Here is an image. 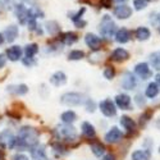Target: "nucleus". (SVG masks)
I'll return each instance as SVG.
<instances>
[{
	"mask_svg": "<svg viewBox=\"0 0 160 160\" xmlns=\"http://www.w3.org/2000/svg\"><path fill=\"white\" fill-rule=\"evenodd\" d=\"M16 143L21 148H28L37 143V132L33 128L30 127H23L19 131V136Z\"/></svg>",
	"mask_w": 160,
	"mask_h": 160,
	"instance_id": "obj_1",
	"label": "nucleus"
},
{
	"mask_svg": "<svg viewBox=\"0 0 160 160\" xmlns=\"http://www.w3.org/2000/svg\"><path fill=\"white\" fill-rule=\"evenodd\" d=\"M117 31V26L114 23V21L112 19L110 16H104L102 19H101V23H100V32L104 37H108L110 38Z\"/></svg>",
	"mask_w": 160,
	"mask_h": 160,
	"instance_id": "obj_2",
	"label": "nucleus"
},
{
	"mask_svg": "<svg viewBox=\"0 0 160 160\" xmlns=\"http://www.w3.org/2000/svg\"><path fill=\"white\" fill-rule=\"evenodd\" d=\"M83 95L78 94V92H67L60 98V102L67 106H78L83 104Z\"/></svg>",
	"mask_w": 160,
	"mask_h": 160,
	"instance_id": "obj_3",
	"label": "nucleus"
},
{
	"mask_svg": "<svg viewBox=\"0 0 160 160\" xmlns=\"http://www.w3.org/2000/svg\"><path fill=\"white\" fill-rule=\"evenodd\" d=\"M58 132H59V135L67 141H72V140H74L77 137L76 128L72 127L71 124H64V126L58 127Z\"/></svg>",
	"mask_w": 160,
	"mask_h": 160,
	"instance_id": "obj_4",
	"label": "nucleus"
},
{
	"mask_svg": "<svg viewBox=\"0 0 160 160\" xmlns=\"http://www.w3.org/2000/svg\"><path fill=\"white\" fill-rule=\"evenodd\" d=\"M100 110L105 117H114L117 114V108H115V104L110 100V99H106L104 101L100 102Z\"/></svg>",
	"mask_w": 160,
	"mask_h": 160,
	"instance_id": "obj_5",
	"label": "nucleus"
},
{
	"mask_svg": "<svg viewBox=\"0 0 160 160\" xmlns=\"http://www.w3.org/2000/svg\"><path fill=\"white\" fill-rule=\"evenodd\" d=\"M122 87L124 90H135L136 86H137V81L135 76H133L131 72H126L122 77V82H121Z\"/></svg>",
	"mask_w": 160,
	"mask_h": 160,
	"instance_id": "obj_6",
	"label": "nucleus"
},
{
	"mask_svg": "<svg viewBox=\"0 0 160 160\" xmlns=\"http://www.w3.org/2000/svg\"><path fill=\"white\" fill-rule=\"evenodd\" d=\"M135 73L141 78V79H148L151 76V71L149 68L148 63H138L135 67Z\"/></svg>",
	"mask_w": 160,
	"mask_h": 160,
	"instance_id": "obj_7",
	"label": "nucleus"
},
{
	"mask_svg": "<svg viewBox=\"0 0 160 160\" xmlns=\"http://www.w3.org/2000/svg\"><path fill=\"white\" fill-rule=\"evenodd\" d=\"M132 14V9L128 7V5H118L115 9H114V16L118 17L119 19H127L129 18Z\"/></svg>",
	"mask_w": 160,
	"mask_h": 160,
	"instance_id": "obj_8",
	"label": "nucleus"
},
{
	"mask_svg": "<svg viewBox=\"0 0 160 160\" xmlns=\"http://www.w3.org/2000/svg\"><path fill=\"white\" fill-rule=\"evenodd\" d=\"M121 138H122V132L117 127H112L110 131L105 135V141L109 143H115L118 141H121Z\"/></svg>",
	"mask_w": 160,
	"mask_h": 160,
	"instance_id": "obj_9",
	"label": "nucleus"
},
{
	"mask_svg": "<svg viewBox=\"0 0 160 160\" xmlns=\"http://www.w3.org/2000/svg\"><path fill=\"white\" fill-rule=\"evenodd\" d=\"M16 138L14 136L12 135V132L9 131H4L0 133V143L4 145V146H8V148H14L16 145Z\"/></svg>",
	"mask_w": 160,
	"mask_h": 160,
	"instance_id": "obj_10",
	"label": "nucleus"
},
{
	"mask_svg": "<svg viewBox=\"0 0 160 160\" xmlns=\"http://www.w3.org/2000/svg\"><path fill=\"white\" fill-rule=\"evenodd\" d=\"M115 104L123 110H128L131 108V98L126 94H119L115 98Z\"/></svg>",
	"mask_w": 160,
	"mask_h": 160,
	"instance_id": "obj_11",
	"label": "nucleus"
},
{
	"mask_svg": "<svg viewBox=\"0 0 160 160\" xmlns=\"http://www.w3.org/2000/svg\"><path fill=\"white\" fill-rule=\"evenodd\" d=\"M85 41H86L87 46L91 48L92 50H98V49L100 48V45H101L100 37H98V36L94 35V33H87L86 37H85Z\"/></svg>",
	"mask_w": 160,
	"mask_h": 160,
	"instance_id": "obj_12",
	"label": "nucleus"
},
{
	"mask_svg": "<svg viewBox=\"0 0 160 160\" xmlns=\"http://www.w3.org/2000/svg\"><path fill=\"white\" fill-rule=\"evenodd\" d=\"M65 82H67V76H65L64 72H62V71L55 72L54 74L50 77V83L54 85V86H57V87L63 86Z\"/></svg>",
	"mask_w": 160,
	"mask_h": 160,
	"instance_id": "obj_13",
	"label": "nucleus"
},
{
	"mask_svg": "<svg viewBox=\"0 0 160 160\" xmlns=\"http://www.w3.org/2000/svg\"><path fill=\"white\" fill-rule=\"evenodd\" d=\"M17 36H18V27L14 24L7 27V30L4 31V37H5V40L8 42H13L17 38Z\"/></svg>",
	"mask_w": 160,
	"mask_h": 160,
	"instance_id": "obj_14",
	"label": "nucleus"
},
{
	"mask_svg": "<svg viewBox=\"0 0 160 160\" xmlns=\"http://www.w3.org/2000/svg\"><path fill=\"white\" fill-rule=\"evenodd\" d=\"M129 58V54H128V51L122 49V48H118L113 51V54H112V59L115 60V62H123V60H127Z\"/></svg>",
	"mask_w": 160,
	"mask_h": 160,
	"instance_id": "obj_15",
	"label": "nucleus"
},
{
	"mask_svg": "<svg viewBox=\"0 0 160 160\" xmlns=\"http://www.w3.org/2000/svg\"><path fill=\"white\" fill-rule=\"evenodd\" d=\"M16 16L18 17L19 22L22 24H24L26 21H28V9H26L24 5H22V4L17 5L16 7Z\"/></svg>",
	"mask_w": 160,
	"mask_h": 160,
	"instance_id": "obj_16",
	"label": "nucleus"
},
{
	"mask_svg": "<svg viewBox=\"0 0 160 160\" xmlns=\"http://www.w3.org/2000/svg\"><path fill=\"white\" fill-rule=\"evenodd\" d=\"M7 55H8V58H9L12 62L19 60L21 57H22V49H21L19 46H12V48L8 49Z\"/></svg>",
	"mask_w": 160,
	"mask_h": 160,
	"instance_id": "obj_17",
	"label": "nucleus"
},
{
	"mask_svg": "<svg viewBox=\"0 0 160 160\" xmlns=\"http://www.w3.org/2000/svg\"><path fill=\"white\" fill-rule=\"evenodd\" d=\"M129 37H131V33L127 28H121L119 31H117L115 33V40L119 42V44H126L129 41Z\"/></svg>",
	"mask_w": 160,
	"mask_h": 160,
	"instance_id": "obj_18",
	"label": "nucleus"
},
{
	"mask_svg": "<svg viewBox=\"0 0 160 160\" xmlns=\"http://www.w3.org/2000/svg\"><path fill=\"white\" fill-rule=\"evenodd\" d=\"M31 156H32V160H48L45 149L42 148V146L33 148V149L31 150Z\"/></svg>",
	"mask_w": 160,
	"mask_h": 160,
	"instance_id": "obj_19",
	"label": "nucleus"
},
{
	"mask_svg": "<svg viewBox=\"0 0 160 160\" xmlns=\"http://www.w3.org/2000/svg\"><path fill=\"white\" fill-rule=\"evenodd\" d=\"M121 124H122V127H123L124 129H127L128 132H133V131H135V128H136L135 121H133L132 118L127 117V115H123V117L121 118Z\"/></svg>",
	"mask_w": 160,
	"mask_h": 160,
	"instance_id": "obj_20",
	"label": "nucleus"
},
{
	"mask_svg": "<svg viewBox=\"0 0 160 160\" xmlns=\"http://www.w3.org/2000/svg\"><path fill=\"white\" fill-rule=\"evenodd\" d=\"M150 156L151 154L148 150H136L132 154L131 160H150Z\"/></svg>",
	"mask_w": 160,
	"mask_h": 160,
	"instance_id": "obj_21",
	"label": "nucleus"
},
{
	"mask_svg": "<svg viewBox=\"0 0 160 160\" xmlns=\"http://www.w3.org/2000/svg\"><path fill=\"white\" fill-rule=\"evenodd\" d=\"M82 133L87 137V138H92V137H95V128L94 126H92L91 123L88 122H83L82 123Z\"/></svg>",
	"mask_w": 160,
	"mask_h": 160,
	"instance_id": "obj_22",
	"label": "nucleus"
},
{
	"mask_svg": "<svg viewBox=\"0 0 160 160\" xmlns=\"http://www.w3.org/2000/svg\"><path fill=\"white\" fill-rule=\"evenodd\" d=\"M150 30L146 28V27H138L136 30V37L137 40H140V41H146V40L150 38Z\"/></svg>",
	"mask_w": 160,
	"mask_h": 160,
	"instance_id": "obj_23",
	"label": "nucleus"
},
{
	"mask_svg": "<svg viewBox=\"0 0 160 160\" xmlns=\"http://www.w3.org/2000/svg\"><path fill=\"white\" fill-rule=\"evenodd\" d=\"M8 91L12 92V94H16V95H24V94H27V86L26 85H16V86H9L8 87Z\"/></svg>",
	"mask_w": 160,
	"mask_h": 160,
	"instance_id": "obj_24",
	"label": "nucleus"
},
{
	"mask_svg": "<svg viewBox=\"0 0 160 160\" xmlns=\"http://www.w3.org/2000/svg\"><path fill=\"white\" fill-rule=\"evenodd\" d=\"M158 94H159V85L156 82L149 83L148 88H146V96L150 98V99H154L158 96Z\"/></svg>",
	"mask_w": 160,
	"mask_h": 160,
	"instance_id": "obj_25",
	"label": "nucleus"
},
{
	"mask_svg": "<svg viewBox=\"0 0 160 160\" xmlns=\"http://www.w3.org/2000/svg\"><path fill=\"white\" fill-rule=\"evenodd\" d=\"M60 119L65 123V124H71L76 121V113L72 112V110H68V112H64L60 117Z\"/></svg>",
	"mask_w": 160,
	"mask_h": 160,
	"instance_id": "obj_26",
	"label": "nucleus"
},
{
	"mask_svg": "<svg viewBox=\"0 0 160 160\" xmlns=\"http://www.w3.org/2000/svg\"><path fill=\"white\" fill-rule=\"evenodd\" d=\"M150 63H151L154 69L160 71V51L152 52V54L150 55Z\"/></svg>",
	"mask_w": 160,
	"mask_h": 160,
	"instance_id": "obj_27",
	"label": "nucleus"
},
{
	"mask_svg": "<svg viewBox=\"0 0 160 160\" xmlns=\"http://www.w3.org/2000/svg\"><path fill=\"white\" fill-rule=\"evenodd\" d=\"M62 41L65 44V45H72L77 41V35L73 33V32H68V33H64L63 37H62Z\"/></svg>",
	"mask_w": 160,
	"mask_h": 160,
	"instance_id": "obj_28",
	"label": "nucleus"
},
{
	"mask_svg": "<svg viewBox=\"0 0 160 160\" xmlns=\"http://www.w3.org/2000/svg\"><path fill=\"white\" fill-rule=\"evenodd\" d=\"M91 151L94 152V155H96V156H101V155H104L105 149H104V146L101 143H92L91 145Z\"/></svg>",
	"mask_w": 160,
	"mask_h": 160,
	"instance_id": "obj_29",
	"label": "nucleus"
},
{
	"mask_svg": "<svg viewBox=\"0 0 160 160\" xmlns=\"http://www.w3.org/2000/svg\"><path fill=\"white\" fill-rule=\"evenodd\" d=\"M37 51H38V46L36 44H31V45H27L24 48V52L27 57H33Z\"/></svg>",
	"mask_w": 160,
	"mask_h": 160,
	"instance_id": "obj_30",
	"label": "nucleus"
},
{
	"mask_svg": "<svg viewBox=\"0 0 160 160\" xmlns=\"http://www.w3.org/2000/svg\"><path fill=\"white\" fill-rule=\"evenodd\" d=\"M46 30H48V32L49 33H51V35H54V33H57L58 31H59V26H58V23L57 22H48L46 23Z\"/></svg>",
	"mask_w": 160,
	"mask_h": 160,
	"instance_id": "obj_31",
	"label": "nucleus"
},
{
	"mask_svg": "<svg viewBox=\"0 0 160 160\" xmlns=\"http://www.w3.org/2000/svg\"><path fill=\"white\" fill-rule=\"evenodd\" d=\"M85 57V52L81 51V50H73L71 51V54H69V59L71 60H79V59H82Z\"/></svg>",
	"mask_w": 160,
	"mask_h": 160,
	"instance_id": "obj_32",
	"label": "nucleus"
},
{
	"mask_svg": "<svg viewBox=\"0 0 160 160\" xmlns=\"http://www.w3.org/2000/svg\"><path fill=\"white\" fill-rule=\"evenodd\" d=\"M133 5L137 10H141V9H145L148 7V0H135L133 2Z\"/></svg>",
	"mask_w": 160,
	"mask_h": 160,
	"instance_id": "obj_33",
	"label": "nucleus"
},
{
	"mask_svg": "<svg viewBox=\"0 0 160 160\" xmlns=\"http://www.w3.org/2000/svg\"><path fill=\"white\" fill-rule=\"evenodd\" d=\"M114 74H115V72H114L113 67H106V68L104 69V77L106 79H112L114 77Z\"/></svg>",
	"mask_w": 160,
	"mask_h": 160,
	"instance_id": "obj_34",
	"label": "nucleus"
},
{
	"mask_svg": "<svg viewBox=\"0 0 160 160\" xmlns=\"http://www.w3.org/2000/svg\"><path fill=\"white\" fill-rule=\"evenodd\" d=\"M13 5H14L13 0H0V7L3 9H12Z\"/></svg>",
	"mask_w": 160,
	"mask_h": 160,
	"instance_id": "obj_35",
	"label": "nucleus"
},
{
	"mask_svg": "<svg viewBox=\"0 0 160 160\" xmlns=\"http://www.w3.org/2000/svg\"><path fill=\"white\" fill-rule=\"evenodd\" d=\"M83 12H85V8H82V9H79L76 14H72L71 16V18L74 21V23H77L79 19H81V17H82V14H83Z\"/></svg>",
	"mask_w": 160,
	"mask_h": 160,
	"instance_id": "obj_36",
	"label": "nucleus"
},
{
	"mask_svg": "<svg viewBox=\"0 0 160 160\" xmlns=\"http://www.w3.org/2000/svg\"><path fill=\"white\" fill-rule=\"evenodd\" d=\"M135 100H136V102H137L138 106H143V105L146 104V100H145V98H143L142 95H136Z\"/></svg>",
	"mask_w": 160,
	"mask_h": 160,
	"instance_id": "obj_37",
	"label": "nucleus"
},
{
	"mask_svg": "<svg viewBox=\"0 0 160 160\" xmlns=\"http://www.w3.org/2000/svg\"><path fill=\"white\" fill-rule=\"evenodd\" d=\"M86 109H87L88 113H92V112L95 110V102L91 101V100H88V101L86 102Z\"/></svg>",
	"mask_w": 160,
	"mask_h": 160,
	"instance_id": "obj_38",
	"label": "nucleus"
},
{
	"mask_svg": "<svg viewBox=\"0 0 160 160\" xmlns=\"http://www.w3.org/2000/svg\"><path fill=\"white\" fill-rule=\"evenodd\" d=\"M23 64L27 65V67H31V65H35V60L32 57H27V58L23 59Z\"/></svg>",
	"mask_w": 160,
	"mask_h": 160,
	"instance_id": "obj_39",
	"label": "nucleus"
},
{
	"mask_svg": "<svg viewBox=\"0 0 160 160\" xmlns=\"http://www.w3.org/2000/svg\"><path fill=\"white\" fill-rule=\"evenodd\" d=\"M13 160H28V158L26 155H23V154H17Z\"/></svg>",
	"mask_w": 160,
	"mask_h": 160,
	"instance_id": "obj_40",
	"label": "nucleus"
},
{
	"mask_svg": "<svg viewBox=\"0 0 160 160\" xmlns=\"http://www.w3.org/2000/svg\"><path fill=\"white\" fill-rule=\"evenodd\" d=\"M101 5H104V8H110V0H101Z\"/></svg>",
	"mask_w": 160,
	"mask_h": 160,
	"instance_id": "obj_41",
	"label": "nucleus"
},
{
	"mask_svg": "<svg viewBox=\"0 0 160 160\" xmlns=\"http://www.w3.org/2000/svg\"><path fill=\"white\" fill-rule=\"evenodd\" d=\"M102 160H115V156L112 155V154H108V155H105V156L102 158Z\"/></svg>",
	"mask_w": 160,
	"mask_h": 160,
	"instance_id": "obj_42",
	"label": "nucleus"
},
{
	"mask_svg": "<svg viewBox=\"0 0 160 160\" xmlns=\"http://www.w3.org/2000/svg\"><path fill=\"white\" fill-rule=\"evenodd\" d=\"M4 64H5V58H4L3 54H0V68L4 67Z\"/></svg>",
	"mask_w": 160,
	"mask_h": 160,
	"instance_id": "obj_43",
	"label": "nucleus"
},
{
	"mask_svg": "<svg viewBox=\"0 0 160 160\" xmlns=\"http://www.w3.org/2000/svg\"><path fill=\"white\" fill-rule=\"evenodd\" d=\"M155 126H156V128L158 129H160V117L156 119V122H155Z\"/></svg>",
	"mask_w": 160,
	"mask_h": 160,
	"instance_id": "obj_44",
	"label": "nucleus"
},
{
	"mask_svg": "<svg viewBox=\"0 0 160 160\" xmlns=\"http://www.w3.org/2000/svg\"><path fill=\"white\" fill-rule=\"evenodd\" d=\"M156 83H158V85L160 86V73H159V74L156 76Z\"/></svg>",
	"mask_w": 160,
	"mask_h": 160,
	"instance_id": "obj_45",
	"label": "nucleus"
},
{
	"mask_svg": "<svg viewBox=\"0 0 160 160\" xmlns=\"http://www.w3.org/2000/svg\"><path fill=\"white\" fill-rule=\"evenodd\" d=\"M114 2H117V3L119 4V5H121L122 3H126V2H127V0H114Z\"/></svg>",
	"mask_w": 160,
	"mask_h": 160,
	"instance_id": "obj_46",
	"label": "nucleus"
},
{
	"mask_svg": "<svg viewBox=\"0 0 160 160\" xmlns=\"http://www.w3.org/2000/svg\"><path fill=\"white\" fill-rule=\"evenodd\" d=\"M3 42H4V36L0 33V44H3Z\"/></svg>",
	"mask_w": 160,
	"mask_h": 160,
	"instance_id": "obj_47",
	"label": "nucleus"
},
{
	"mask_svg": "<svg viewBox=\"0 0 160 160\" xmlns=\"http://www.w3.org/2000/svg\"><path fill=\"white\" fill-rule=\"evenodd\" d=\"M159 152H160V148H159Z\"/></svg>",
	"mask_w": 160,
	"mask_h": 160,
	"instance_id": "obj_48",
	"label": "nucleus"
}]
</instances>
